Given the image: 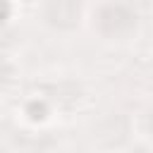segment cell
<instances>
[{"label":"cell","mask_w":153,"mask_h":153,"mask_svg":"<svg viewBox=\"0 0 153 153\" xmlns=\"http://www.w3.org/2000/svg\"><path fill=\"white\" fill-rule=\"evenodd\" d=\"M96 26L108 38H124L136 29V12L124 2H108L96 12Z\"/></svg>","instance_id":"cell-1"},{"label":"cell","mask_w":153,"mask_h":153,"mask_svg":"<svg viewBox=\"0 0 153 153\" xmlns=\"http://www.w3.org/2000/svg\"><path fill=\"white\" fill-rule=\"evenodd\" d=\"M79 0H48L43 7V17L55 29H74L79 24Z\"/></svg>","instance_id":"cell-2"},{"label":"cell","mask_w":153,"mask_h":153,"mask_svg":"<svg viewBox=\"0 0 153 153\" xmlns=\"http://www.w3.org/2000/svg\"><path fill=\"white\" fill-rule=\"evenodd\" d=\"M148 131H151V136H153V112L148 115Z\"/></svg>","instance_id":"cell-3"}]
</instances>
